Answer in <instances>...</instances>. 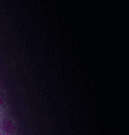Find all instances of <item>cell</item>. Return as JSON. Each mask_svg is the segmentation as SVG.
<instances>
[{
    "instance_id": "cell-3",
    "label": "cell",
    "mask_w": 129,
    "mask_h": 135,
    "mask_svg": "<svg viewBox=\"0 0 129 135\" xmlns=\"http://www.w3.org/2000/svg\"><path fill=\"white\" fill-rule=\"evenodd\" d=\"M0 135H2V131H0Z\"/></svg>"
},
{
    "instance_id": "cell-1",
    "label": "cell",
    "mask_w": 129,
    "mask_h": 135,
    "mask_svg": "<svg viewBox=\"0 0 129 135\" xmlns=\"http://www.w3.org/2000/svg\"><path fill=\"white\" fill-rule=\"evenodd\" d=\"M0 131L2 132H4L6 135H13L16 132V125H14V122L12 119H2L0 121Z\"/></svg>"
},
{
    "instance_id": "cell-4",
    "label": "cell",
    "mask_w": 129,
    "mask_h": 135,
    "mask_svg": "<svg viewBox=\"0 0 129 135\" xmlns=\"http://www.w3.org/2000/svg\"><path fill=\"white\" fill-rule=\"evenodd\" d=\"M4 135H6V134H4Z\"/></svg>"
},
{
    "instance_id": "cell-2",
    "label": "cell",
    "mask_w": 129,
    "mask_h": 135,
    "mask_svg": "<svg viewBox=\"0 0 129 135\" xmlns=\"http://www.w3.org/2000/svg\"><path fill=\"white\" fill-rule=\"evenodd\" d=\"M3 101H4V97H3V94H2V93H0V105H2V104H3Z\"/></svg>"
}]
</instances>
